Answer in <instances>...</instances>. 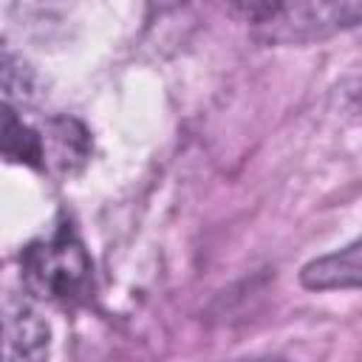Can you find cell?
<instances>
[{
	"label": "cell",
	"mask_w": 362,
	"mask_h": 362,
	"mask_svg": "<svg viewBox=\"0 0 362 362\" xmlns=\"http://www.w3.org/2000/svg\"><path fill=\"white\" fill-rule=\"evenodd\" d=\"M3 156L8 161L28 164V167H45V158H48L45 136L28 127L8 102L3 107Z\"/></svg>",
	"instance_id": "5"
},
{
	"label": "cell",
	"mask_w": 362,
	"mask_h": 362,
	"mask_svg": "<svg viewBox=\"0 0 362 362\" xmlns=\"http://www.w3.org/2000/svg\"><path fill=\"white\" fill-rule=\"evenodd\" d=\"M23 283L40 300L59 305L85 303L90 294V257L68 223L31 240L20 255Z\"/></svg>",
	"instance_id": "1"
},
{
	"label": "cell",
	"mask_w": 362,
	"mask_h": 362,
	"mask_svg": "<svg viewBox=\"0 0 362 362\" xmlns=\"http://www.w3.org/2000/svg\"><path fill=\"white\" fill-rule=\"evenodd\" d=\"M6 342H8V354L11 356H25V359H37L48 351V325L42 322V317L20 303V305H8V317H6Z\"/></svg>",
	"instance_id": "4"
},
{
	"label": "cell",
	"mask_w": 362,
	"mask_h": 362,
	"mask_svg": "<svg viewBox=\"0 0 362 362\" xmlns=\"http://www.w3.org/2000/svg\"><path fill=\"white\" fill-rule=\"evenodd\" d=\"M300 283L308 291H345L362 288V238L354 243L320 255L300 269Z\"/></svg>",
	"instance_id": "3"
},
{
	"label": "cell",
	"mask_w": 362,
	"mask_h": 362,
	"mask_svg": "<svg viewBox=\"0 0 362 362\" xmlns=\"http://www.w3.org/2000/svg\"><path fill=\"white\" fill-rule=\"evenodd\" d=\"M255 31L269 42H317L362 31V0H277L269 20Z\"/></svg>",
	"instance_id": "2"
},
{
	"label": "cell",
	"mask_w": 362,
	"mask_h": 362,
	"mask_svg": "<svg viewBox=\"0 0 362 362\" xmlns=\"http://www.w3.org/2000/svg\"><path fill=\"white\" fill-rule=\"evenodd\" d=\"M218 3L226 6L232 14L243 17L246 23H252L255 28H260L269 20V14L274 11V3L277 0H218Z\"/></svg>",
	"instance_id": "6"
},
{
	"label": "cell",
	"mask_w": 362,
	"mask_h": 362,
	"mask_svg": "<svg viewBox=\"0 0 362 362\" xmlns=\"http://www.w3.org/2000/svg\"><path fill=\"white\" fill-rule=\"evenodd\" d=\"M348 96H351V102H354V105L362 110V76H359V79H356V85L348 90Z\"/></svg>",
	"instance_id": "7"
}]
</instances>
